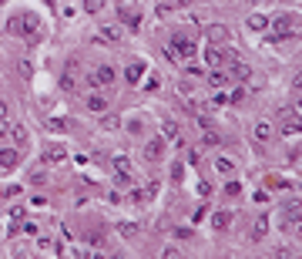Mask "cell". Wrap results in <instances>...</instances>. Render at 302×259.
I'll use <instances>...</instances> for the list:
<instances>
[{
  "instance_id": "cell-1",
  "label": "cell",
  "mask_w": 302,
  "mask_h": 259,
  "mask_svg": "<svg viewBox=\"0 0 302 259\" xmlns=\"http://www.w3.org/2000/svg\"><path fill=\"white\" fill-rule=\"evenodd\" d=\"M269 31H272V41H292L299 37V27H295V17L292 14H279L269 20Z\"/></svg>"
},
{
  "instance_id": "cell-2",
  "label": "cell",
  "mask_w": 302,
  "mask_h": 259,
  "mask_svg": "<svg viewBox=\"0 0 302 259\" xmlns=\"http://www.w3.org/2000/svg\"><path fill=\"white\" fill-rule=\"evenodd\" d=\"M61 91L64 95H74V91H78V61H67V64H64V74H61Z\"/></svg>"
},
{
  "instance_id": "cell-3",
  "label": "cell",
  "mask_w": 302,
  "mask_h": 259,
  "mask_svg": "<svg viewBox=\"0 0 302 259\" xmlns=\"http://www.w3.org/2000/svg\"><path fill=\"white\" fill-rule=\"evenodd\" d=\"M272 135H275V125H272L269 118H259V122L252 125V138H255V145H269Z\"/></svg>"
},
{
  "instance_id": "cell-4",
  "label": "cell",
  "mask_w": 302,
  "mask_h": 259,
  "mask_svg": "<svg viewBox=\"0 0 302 259\" xmlns=\"http://www.w3.org/2000/svg\"><path fill=\"white\" fill-rule=\"evenodd\" d=\"M168 44H171V48L178 51V57H182V61H188V57L198 54V51H195V41H191L188 34H175V37H171Z\"/></svg>"
},
{
  "instance_id": "cell-5",
  "label": "cell",
  "mask_w": 302,
  "mask_h": 259,
  "mask_svg": "<svg viewBox=\"0 0 302 259\" xmlns=\"http://www.w3.org/2000/svg\"><path fill=\"white\" fill-rule=\"evenodd\" d=\"M299 131H302L299 118H295L292 111H282V122H279V135H282V138H299Z\"/></svg>"
},
{
  "instance_id": "cell-6",
  "label": "cell",
  "mask_w": 302,
  "mask_h": 259,
  "mask_svg": "<svg viewBox=\"0 0 302 259\" xmlns=\"http://www.w3.org/2000/svg\"><path fill=\"white\" fill-rule=\"evenodd\" d=\"M205 37H208V44L225 48V44H229V37H232V31H229L225 24H208V27H205Z\"/></svg>"
},
{
  "instance_id": "cell-7",
  "label": "cell",
  "mask_w": 302,
  "mask_h": 259,
  "mask_svg": "<svg viewBox=\"0 0 302 259\" xmlns=\"http://www.w3.org/2000/svg\"><path fill=\"white\" fill-rule=\"evenodd\" d=\"M97 34H101V41H104V44H114V48L124 41V27H121V24H104Z\"/></svg>"
},
{
  "instance_id": "cell-8",
  "label": "cell",
  "mask_w": 302,
  "mask_h": 259,
  "mask_svg": "<svg viewBox=\"0 0 302 259\" xmlns=\"http://www.w3.org/2000/svg\"><path fill=\"white\" fill-rule=\"evenodd\" d=\"M144 158H148V162H161V158H165V138L144 142Z\"/></svg>"
},
{
  "instance_id": "cell-9",
  "label": "cell",
  "mask_w": 302,
  "mask_h": 259,
  "mask_svg": "<svg viewBox=\"0 0 302 259\" xmlns=\"http://www.w3.org/2000/svg\"><path fill=\"white\" fill-rule=\"evenodd\" d=\"M229 57H235V54H229V51H222L218 44H212V48L205 51V64H208V67H222L225 61H229Z\"/></svg>"
},
{
  "instance_id": "cell-10",
  "label": "cell",
  "mask_w": 302,
  "mask_h": 259,
  "mask_svg": "<svg viewBox=\"0 0 302 259\" xmlns=\"http://www.w3.org/2000/svg\"><path fill=\"white\" fill-rule=\"evenodd\" d=\"M91 74H94V81L101 84V91H104V88H114V67H111V64H97Z\"/></svg>"
},
{
  "instance_id": "cell-11",
  "label": "cell",
  "mask_w": 302,
  "mask_h": 259,
  "mask_svg": "<svg viewBox=\"0 0 302 259\" xmlns=\"http://www.w3.org/2000/svg\"><path fill=\"white\" fill-rule=\"evenodd\" d=\"M67 162V148L64 145H47L44 148V165H64Z\"/></svg>"
},
{
  "instance_id": "cell-12",
  "label": "cell",
  "mask_w": 302,
  "mask_h": 259,
  "mask_svg": "<svg viewBox=\"0 0 302 259\" xmlns=\"http://www.w3.org/2000/svg\"><path fill=\"white\" fill-rule=\"evenodd\" d=\"M229 78H235V81H248L252 78V64L248 61H239V57H232V74Z\"/></svg>"
},
{
  "instance_id": "cell-13",
  "label": "cell",
  "mask_w": 302,
  "mask_h": 259,
  "mask_svg": "<svg viewBox=\"0 0 302 259\" xmlns=\"http://www.w3.org/2000/svg\"><path fill=\"white\" fill-rule=\"evenodd\" d=\"M144 67H148V64H144V61H128L124 81H128V84H138V81H141V78H144Z\"/></svg>"
},
{
  "instance_id": "cell-14",
  "label": "cell",
  "mask_w": 302,
  "mask_h": 259,
  "mask_svg": "<svg viewBox=\"0 0 302 259\" xmlns=\"http://www.w3.org/2000/svg\"><path fill=\"white\" fill-rule=\"evenodd\" d=\"M111 169L118 172V175H135V165H131L128 155H111Z\"/></svg>"
},
{
  "instance_id": "cell-15",
  "label": "cell",
  "mask_w": 302,
  "mask_h": 259,
  "mask_svg": "<svg viewBox=\"0 0 302 259\" xmlns=\"http://www.w3.org/2000/svg\"><path fill=\"white\" fill-rule=\"evenodd\" d=\"M178 98H182V101H185V105L191 108V111L198 108V95H195V88H191L188 81H182V84H178Z\"/></svg>"
},
{
  "instance_id": "cell-16",
  "label": "cell",
  "mask_w": 302,
  "mask_h": 259,
  "mask_svg": "<svg viewBox=\"0 0 302 259\" xmlns=\"http://www.w3.org/2000/svg\"><path fill=\"white\" fill-rule=\"evenodd\" d=\"M88 111H108V98L101 91H88Z\"/></svg>"
},
{
  "instance_id": "cell-17",
  "label": "cell",
  "mask_w": 302,
  "mask_h": 259,
  "mask_svg": "<svg viewBox=\"0 0 302 259\" xmlns=\"http://www.w3.org/2000/svg\"><path fill=\"white\" fill-rule=\"evenodd\" d=\"M215 172H218L222 178H232V175H235V162L225 158V155H218V158H215Z\"/></svg>"
},
{
  "instance_id": "cell-18",
  "label": "cell",
  "mask_w": 302,
  "mask_h": 259,
  "mask_svg": "<svg viewBox=\"0 0 302 259\" xmlns=\"http://www.w3.org/2000/svg\"><path fill=\"white\" fill-rule=\"evenodd\" d=\"M20 162V152L17 148H0V169H14Z\"/></svg>"
},
{
  "instance_id": "cell-19",
  "label": "cell",
  "mask_w": 302,
  "mask_h": 259,
  "mask_svg": "<svg viewBox=\"0 0 302 259\" xmlns=\"http://www.w3.org/2000/svg\"><path fill=\"white\" fill-rule=\"evenodd\" d=\"M265 236H269V216H259L252 222V239L259 243V239H265Z\"/></svg>"
},
{
  "instance_id": "cell-20",
  "label": "cell",
  "mask_w": 302,
  "mask_h": 259,
  "mask_svg": "<svg viewBox=\"0 0 302 259\" xmlns=\"http://www.w3.org/2000/svg\"><path fill=\"white\" fill-rule=\"evenodd\" d=\"M208 84H212V88H225V84H229V71L212 67V71H208Z\"/></svg>"
},
{
  "instance_id": "cell-21",
  "label": "cell",
  "mask_w": 302,
  "mask_h": 259,
  "mask_svg": "<svg viewBox=\"0 0 302 259\" xmlns=\"http://www.w3.org/2000/svg\"><path fill=\"white\" fill-rule=\"evenodd\" d=\"M161 138H178V122L168 114V118H161Z\"/></svg>"
},
{
  "instance_id": "cell-22",
  "label": "cell",
  "mask_w": 302,
  "mask_h": 259,
  "mask_svg": "<svg viewBox=\"0 0 302 259\" xmlns=\"http://www.w3.org/2000/svg\"><path fill=\"white\" fill-rule=\"evenodd\" d=\"M118 232L124 236V239H138V236H141V229H138V222H118Z\"/></svg>"
},
{
  "instance_id": "cell-23",
  "label": "cell",
  "mask_w": 302,
  "mask_h": 259,
  "mask_svg": "<svg viewBox=\"0 0 302 259\" xmlns=\"http://www.w3.org/2000/svg\"><path fill=\"white\" fill-rule=\"evenodd\" d=\"M202 145H205V148L222 145V138H218V131H212V128H202Z\"/></svg>"
},
{
  "instance_id": "cell-24",
  "label": "cell",
  "mask_w": 302,
  "mask_h": 259,
  "mask_svg": "<svg viewBox=\"0 0 302 259\" xmlns=\"http://www.w3.org/2000/svg\"><path fill=\"white\" fill-rule=\"evenodd\" d=\"M248 31H269V17L252 14V17H248Z\"/></svg>"
},
{
  "instance_id": "cell-25",
  "label": "cell",
  "mask_w": 302,
  "mask_h": 259,
  "mask_svg": "<svg viewBox=\"0 0 302 259\" xmlns=\"http://www.w3.org/2000/svg\"><path fill=\"white\" fill-rule=\"evenodd\" d=\"M229 222H232V212H215V216H212V226L215 229H229Z\"/></svg>"
},
{
  "instance_id": "cell-26",
  "label": "cell",
  "mask_w": 302,
  "mask_h": 259,
  "mask_svg": "<svg viewBox=\"0 0 302 259\" xmlns=\"http://www.w3.org/2000/svg\"><path fill=\"white\" fill-rule=\"evenodd\" d=\"M212 105H215V108H222V105H232L229 91H225V88H218V91H215V95H212Z\"/></svg>"
},
{
  "instance_id": "cell-27",
  "label": "cell",
  "mask_w": 302,
  "mask_h": 259,
  "mask_svg": "<svg viewBox=\"0 0 302 259\" xmlns=\"http://www.w3.org/2000/svg\"><path fill=\"white\" fill-rule=\"evenodd\" d=\"M10 138H14L17 145H27V128L24 125H14V128H10Z\"/></svg>"
},
{
  "instance_id": "cell-28",
  "label": "cell",
  "mask_w": 302,
  "mask_h": 259,
  "mask_svg": "<svg viewBox=\"0 0 302 259\" xmlns=\"http://www.w3.org/2000/svg\"><path fill=\"white\" fill-rule=\"evenodd\" d=\"M185 74H188V78H202V67L195 64V57H188V61H185Z\"/></svg>"
},
{
  "instance_id": "cell-29",
  "label": "cell",
  "mask_w": 302,
  "mask_h": 259,
  "mask_svg": "<svg viewBox=\"0 0 302 259\" xmlns=\"http://www.w3.org/2000/svg\"><path fill=\"white\" fill-rule=\"evenodd\" d=\"M161 54H165L168 61H171V64H182V57H178V51L171 48V44H165V48H161Z\"/></svg>"
},
{
  "instance_id": "cell-30",
  "label": "cell",
  "mask_w": 302,
  "mask_h": 259,
  "mask_svg": "<svg viewBox=\"0 0 302 259\" xmlns=\"http://www.w3.org/2000/svg\"><path fill=\"white\" fill-rule=\"evenodd\" d=\"M7 34L10 37H20V17H10L7 20Z\"/></svg>"
},
{
  "instance_id": "cell-31",
  "label": "cell",
  "mask_w": 302,
  "mask_h": 259,
  "mask_svg": "<svg viewBox=\"0 0 302 259\" xmlns=\"http://www.w3.org/2000/svg\"><path fill=\"white\" fill-rule=\"evenodd\" d=\"M101 7H104V0H84V10H88V14H97Z\"/></svg>"
},
{
  "instance_id": "cell-32",
  "label": "cell",
  "mask_w": 302,
  "mask_h": 259,
  "mask_svg": "<svg viewBox=\"0 0 302 259\" xmlns=\"http://www.w3.org/2000/svg\"><path fill=\"white\" fill-rule=\"evenodd\" d=\"M31 74H34V64L24 57V61H20V78H31Z\"/></svg>"
},
{
  "instance_id": "cell-33",
  "label": "cell",
  "mask_w": 302,
  "mask_h": 259,
  "mask_svg": "<svg viewBox=\"0 0 302 259\" xmlns=\"http://www.w3.org/2000/svg\"><path fill=\"white\" fill-rule=\"evenodd\" d=\"M51 128H54V131H64V128H67V122H64V118H51Z\"/></svg>"
},
{
  "instance_id": "cell-34",
  "label": "cell",
  "mask_w": 302,
  "mask_h": 259,
  "mask_svg": "<svg viewBox=\"0 0 302 259\" xmlns=\"http://www.w3.org/2000/svg\"><path fill=\"white\" fill-rule=\"evenodd\" d=\"M108 202H111V205H121V202H124V195H121V192H108Z\"/></svg>"
},
{
  "instance_id": "cell-35",
  "label": "cell",
  "mask_w": 302,
  "mask_h": 259,
  "mask_svg": "<svg viewBox=\"0 0 302 259\" xmlns=\"http://www.w3.org/2000/svg\"><path fill=\"white\" fill-rule=\"evenodd\" d=\"M7 118H10V105H7V101H0V122H7Z\"/></svg>"
},
{
  "instance_id": "cell-36",
  "label": "cell",
  "mask_w": 302,
  "mask_h": 259,
  "mask_svg": "<svg viewBox=\"0 0 302 259\" xmlns=\"http://www.w3.org/2000/svg\"><path fill=\"white\" fill-rule=\"evenodd\" d=\"M195 122H198V128H212V118H208V114H198Z\"/></svg>"
},
{
  "instance_id": "cell-37",
  "label": "cell",
  "mask_w": 302,
  "mask_h": 259,
  "mask_svg": "<svg viewBox=\"0 0 302 259\" xmlns=\"http://www.w3.org/2000/svg\"><path fill=\"white\" fill-rule=\"evenodd\" d=\"M198 158H202V152H198V148H191V152H188V162H191V165H198Z\"/></svg>"
},
{
  "instance_id": "cell-38",
  "label": "cell",
  "mask_w": 302,
  "mask_h": 259,
  "mask_svg": "<svg viewBox=\"0 0 302 259\" xmlns=\"http://www.w3.org/2000/svg\"><path fill=\"white\" fill-rule=\"evenodd\" d=\"M161 256H182V249H178V246H165V252H161Z\"/></svg>"
},
{
  "instance_id": "cell-39",
  "label": "cell",
  "mask_w": 302,
  "mask_h": 259,
  "mask_svg": "<svg viewBox=\"0 0 302 259\" xmlns=\"http://www.w3.org/2000/svg\"><path fill=\"white\" fill-rule=\"evenodd\" d=\"M225 192H229V195H239L242 189H239V182H229V185H225Z\"/></svg>"
},
{
  "instance_id": "cell-40",
  "label": "cell",
  "mask_w": 302,
  "mask_h": 259,
  "mask_svg": "<svg viewBox=\"0 0 302 259\" xmlns=\"http://www.w3.org/2000/svg\"><path fill=\"white\" fill-rule=\"evenodd\" d=\"M24 232L27 236H37V222H24Z\"/></svg>"
},
{
  "instance_id": "cell-41",
  "label": "cell",
  "mask_w": 302,
  "mask_h": 259,
  "mask_svg": "<svg viewBox=\"0 0 302 259\" xmlns=\"http://www.w3.org/2000/svg\"><path fill=\"white\" fill-rule=\"evenodd\" d=\"M0 138H7V122H0Z\"/></svg>"
},
{
  "instance_id": "cell-42",
  "label": "cell",
  "mask_w": 302,
  "mask_h": 259,
  "mask_svg": "<svg viewBox=\"0 0 302 259\" xmlns=\"http://www.w3.org/2000/svg\"><path fill=\"white\" fill-rule=\"evenodd\" d=\"M121 4H135V0H121Z\"/></svg>"
},
{
  "instance_id": "cell-43",
  "label": "cell",
  "mask_w": 302,
  "mask_h": 259,
  "mask_svg": "<svg viewBox=\"0 0 302 259\" xmlns=\"http://www.w3.org/2000/svg\"><path fill=\"white\" fill-rule=\"evenodd\" d=\"M0 57H4V54H0Z\"/></svg>"
}]
</instances>
